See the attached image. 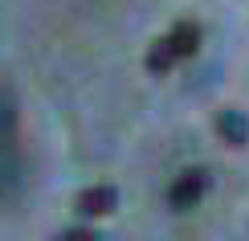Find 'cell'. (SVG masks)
Instances as JSON below:
<instances>
[{
	"instance_id": "6da1fadb",
	"label": "cell",
	"mask_w": 249,
	"mask_h": 241,
	"mask_svg": "<svg viewBox=\"0 0 249 241\" xmlns=\"http://www.w3.org/2000/svg\"><path fill=\"white\" fill-rule=\"evenodd\" d=\"M196 49H200V25H196V20H176L172 33H168V37H160V41L151 45V54H147V70H151V74H168L176 61L192 57Z\"/></svg>"
},
{
	"instance_id": "7a4b0ae2",
	"label": "cell",
	"mask_w": 249,
	"mask_h": 241,
	"mask_svg": "<svg viewBox=\"0 0 249 241\" xmlns=\"http://www.w3.org/2000/svg\"><path fill=\"white\" fill-rule=\"evenodd\" d=\"M209 192V172H200V167H192V172H184V176H176V184L168 188V204L172 208H192V204H200V196Z\"/></svg>"
},
{
	"instance_id": "3957f363",
	"label": "cell",
	"mask_w": 249,
	"mask_h": 241,
	"mask_svg": "<svg viewBox=\"0 0 249 241\" xmlns=\"http://www.w3.org/2000/svg\"><path fill=\"white\" fill-rule=\"evenodd\" d=\"M115 204H119V192L110 184H94L78 192V217H107L115 213Z\"/></svg>"
},
{
	"instance_id": "277c9868",
	"label": "cell",
	"mask_w": 249,
	"mask_h": 241,
	"mask_svg": "<svg viewBox=\"0 0 249 241\" xmlns=\"http://www.w3.org/2000/svg\"><path fill=\"white\" fill-rule=\"evenodd\" d=\"M216 131H221V139L233 143V148H245V143H249V119H245L241 111H221Z\"/></svg>"
},
{
	"instance_id": "5b68a950",
	"label": "cell",
	"mask_w": 249,
	"mask_h": 241,
	"mask_svg": "<svg viewBox=\"0 0 249 241\" xmlns=\"http://www.w3.org/2000/svg\"><path fill=\"white\" fill-rule=\"evenodd\" d=\"M13 127H17V107L4 90H0V143H13Z\"/></svg>"
},
{
	"instance_id": "8992f818",
	"label": "cell",
	"mask_w": 249,
	"mask_h": 241,
	"mask_svg": "<svg viewBox=\"0 0 249 241\" xmlns=\"http://www.w3.org/2000/svg\"><path fill=\"white\" fill-rule=\"evenodd\" d=\"M66 237L70 241H86V237H94V233H90L86 225H74V229H66Z\"/></svg>"
}]
</instances>
